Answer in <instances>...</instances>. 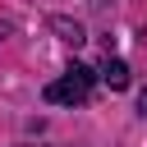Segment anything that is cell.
<instances>
[{
    "label": "cell",
    "mask_w": 147,
    "mask_h": 147,
    "mask_svg": "<svg viewBox=\"0 0 147 147\" xmlns=\"http://www.w3.org/2000/svg\"><path fill=\"white\" fill-rule=\"evenodd\" d=\"M92 83H96V74L87 69V64H74V69H64L55 83H46V101L51 106H83L87 96H92Z\"/></svg>",
    "instance_id": "1"
},
{
    "label": "cell",
    "mask_w": 147,
    "mask_h": 147,
    "mask_svg": "<svg viewBox=\"0 0 147 147\" xmlns=\"http://www.w3.org/2000/svg\"><path fill=\"white\" fill-rule=\"evenodd\" d=\"M51 32H60V41H69V46H83V41H87L83 23H78V18H64V14L51 18Z\"/></svg>",
    "instance_id": "2"
},
{
    "label": "cell",
    "mask_w": 147,
    "mask_h": 147,
    "mask_svg": "<svg viewBox=\"0 0 147 147\" xmlns=\"http://www.w3.org/2000/svg\"><path fill=\"white\" fill-rule=\"evenodd\" d=\"M101 83H106L110 92H124V87H129V64L106 55V64H101Z\"/></svg>",
    "instance_id": "3"
},
{
    "label": "cell",
    "mask_w": 147,
    "mask_h": 147,
    "mask_svg": "<svg viewBox=\"0 0 147 147\" xmlns=\"http://www.w3.org/2000/svg\"><path fill=\"white\" fill-rule=\"evenodd\" d=\"M9 32H14V23H5V18H0V41H5Z\"/></svg>",
    "instance_id": "4"
},
{
    "label": "cell",
    "mask_w": 147,
    "mask_h": 147,
    "mask_svg": "<svg viewBox=\"0 0 147 147\" xmlns=\"http://www.w3.org/2000/svg\"><path fill=\"white\" fill-rule=\"evenodd\" d=\"M138 110H142V115H147V87H142V96H138Z\"/></svg>",
    "instance_id": "5"
}]
</instances>
